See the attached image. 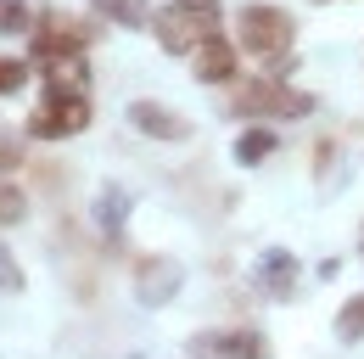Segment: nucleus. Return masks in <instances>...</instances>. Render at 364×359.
<instances>
[{"mask_svg": "<svg viewBox=\"0 0 364 359\" xmlns=\"http://www.w3.org/2000/svg\"><path fill=\"white\" fill-rule=\"evenodd\" d=\"M185 286V269L168 259V253H151V259H140L135 264V298L146 309H163V303H174Z\"/></svg>", "mask_w": 364, "mask_h": 359, "instance_id": "nucleus-6", "label": "nucleus"}, {"mask_svg": "<svg viewBox=\"0 0 364 359\" xmlns=\"http://www.w3.org/2000/svg\"><path fill=\"white\" fill-rule=\"evenodd\" d=\"M0 292H23V269H17L11 241H0Z\"/></svg>", "mask_w": 364, "mask_h": 359, "instance_id": "nucleus-19", "label": "nucleus"}, {"mask_svg": "<svg viewBox=\"0 0 364 359\" xmlns=\"http://www.w3.org/2000/svg\"><path fill=\"white\" fill-rule=\"evenodd\" d=\"M95 40V28L85 17H68V11H40V23H34V40H28V56L34 62H56V56H85Z\"/></svg>", "mask_w": 364, "mask_h": 359, "instance_id": "nucleus-4", "label": "nucleus"}, {"mask_svg": "<svg viewBox=\"0 0 364 359\" xmlns=\"http://www.w3.org/2000/svg\"><path fill=\"white\" fill-rule=\"evenodd\" d=\"M191 359H269V337L264 331H196Z\"/></svg>", "mask_w": 364, "mask_h": 359, "instance_id": "nucleus-7", "label": "nucleus"}, {"mask_svg": "<svg viewBox=\"0 0 364 359\" xmlns=\"http://www.w3.org/2000/svg\"><path fill=\"white\" fill-rule=\"evenodd\" d=\"M230 118H247V124H291V118H309L314 113V95L297 85H286V79H235L225 95Z\"/></svg>", "mask_w": 364, "mask_h": 359, "instance_id": "nucleus-1", "label": "nucleus"}, {"mask_svg": "<svg viewBox=\"0 0 364 359\" xmlns=\"http://www.w3.org/2000/svg\"><path fill=\"white\" fill-rule=\"evenodd\" d=\"M28 85V62L23 56H0V95H17Z\"/></svg>", "mask_w": 364, "mask_h": 359, "instance_id": "nucleus-18", "label": "nucleus"}, {"mask_svg": "<svg viewBox=\"0 0 364 359\" xmlns=\"http://www.w3.org/2000/svg\"><path fill=\"white\" fill-rule=\"evenodd\" d=\"M359 253H364V236H359Z\"/></svg>", "mask_w": 364, "mask_h": 359, "instance_id": "nucleus-21", "label": "nucleus"}, {"mask_svg": "<svg viewBox=\"0 0 364 359\" xmlns=\"http://www.w3.org/2000/svg\"><path fill=\"white\" fill-rule=\"evenodd\" d=\"M191 68H196V79H202V85H235V40H230L225 28H219V34H208V40L196 45Z\"/></svg>", "mask_w": 364, "mask_h": 359, "instance_id": "nucleus-10", "label": "nucleus"}, {"mask_svg": "<svg viewBox=\"0 0 364 359\" xmlns=\"http://www.w3.org/2000/svg\"><path fill=\"white\" fill-rule=\"evenodd\" d=\"M252 281H258V292L274 298V303H286V298H297V253L291 247H264L258 253V264H252Z\"/></svg>", "mask_w": 364, "mask_h": 359, "instance_id": "nucleus-8", "label": "nucleus"}, {"mask_svg": "<svg viewBox=\"0 0 364 359\" xmlns=\"http://www.w3.org/2000/svg\"><path fill=\"white\" fill-rule=\"evenodd\" d=\"M336 337H342V343H364V292H353V298L336 309Z\"/></svg>", "mask_w": 364, "mask_h": 359, "instance_id": "nucleus-16", "label": "nucleus"}, {"mask_svg": "<svg viewBox=\"0 0 364 359\" xmlns=\"http://www.w3.org/2000/svg\"><path fill=\"white\" fill-rule=\"evenodd\" d=\"M95 118L90 95H46L34 113H28V124L23 130L34 135V140H73V135H85Z\"/></svg>", "mask_w": 364, "mask_h": 359, "instance_id": "nucleus-5", "label": "nucleus"}, {"mask_svg": "<svg viewBox=\"0 0 364 359\" xmlns=\"http://www.w3.org/2000/svg\"><path fill=\"white\" fill-rule=\"evenodd\" d=\"M40 11L46 6H34V0H0V34H34Z\"/></svg>", "mask_w": 364, "mask_h": 359, "instance_id": "nucleus-15", "label": "nucleus"}, {"mask_svg": "<svg viewBox=\"0 0 364 359\" xmlns=\"http://www.w3.org/2000/svg\"><path fill=\"white\" fill-rule=\"evenodd\" d=\"M291 40H297V17L286 6H241L235 11V45L264 62V68H286L291 62Z\"/></svg>", "mask_w": 364, "mask_h": 359, "instance_id": "nucleus-2", "label": "nucleus"}, {"mask_svg": "<svg viewBox=\"0 0 364 359\" xmlns=\"http://www.w3.org/2000/svg\"><path fill=\"white\" fill-rule=\"evenodd\" d=\"M274 146H280V130H241L235 135V163L258 169L264 157H274Z\"/></svg>", "mask_w": 364, "mask_h": 359, "instance_id": "nucleus-14", "label": "nucleus"}, {"mask_svg": "<svg viewBox=\"0 0 364 359\" xmlns=\"http://www.w3.org/2000/svg\"><path fill=\"white\" fill-rule=\"evenodd\" d=\"M129 124H135L146 140H191V118L174 113V107H163V101H129Z\"/></svg>", "mask_w": 364, "mask_h": 359, "instance_id": "nucleus-9", "label": "nucleus"}, {"mask_svg": "<svg viewBox=\"0 0 364 359\" xmlns=\"http://www.w3.org/2000/svg\"><path fill=\"white\" fill-rule=\"evenodd\" d=\"M129 208H135V197H129L124 185H112V180H107V185L95 191V224H101L107 236H118V230H124V219H129Z\"/></svg>", "mask_w": 364, "mask_h": 359, "instance_id": "nucleus-12", "label": "nucleus"}, {"mask_svg": "<svg viewBox=\"0 0 364 359\" xmlns=\"http://www.w3.org/2000/svg\"><path fill=\"white\" fill-rule=\"evenodd\" d=\"M90 11L101 23H118V28H146L151 23V0H90Z\"/></svg>", "mask_w": 364, "mask_h": 359, "instance_id": "nucleus-13", "label": "nucleus"}, {"mask_svg": "<svg viewBox=\"0 0 364 359\" xmlns=\"http://www.w3.org/2000/svg\"><path fill=\"white\" fill-rule=\"evenodd\" d=\"M225 28V11L219 6H191V0H168L151 11V40L163 45L168 56H196V45L208 34Z\"/></svg>", "mask_w": 364, "mask_h": 359, "instance_id": "nucleus-3", "label": "nucleus"}, {"mask_svg": "<svg viewBox=\"0 0 364 359\" xmlns=\"http://www.w3.org/2000/svg\"><path fill=\"white\" fill-rule=\"evenodd\" d=\"M28 219V197L11 185V180H0V230H11V224Z\"/></svg>", "mask_w": 364, "mask_h": 359, "instance_id": "nucleus-17", "label": "nucleus"}, {"mask_svg": "<svg viewBox=\"0 0 364 359\" xmlns=\"http://www.w3.org/2000/svg\"><path fill=\"white\" fill-rule=\"evenodd\" d=\"M40 73H46V95H90V51L40 62Z\"/></svg>", "mask_w": 364, "mask_h": 359, "instance_id": "nucleus-11", "label": "nucleus"}, {"mask_svg": "<svg viewBox=\"0 0 364 359\" xmlns=\"http://www.w3.org/2000/svg\"><path fill=\"white\" fill-rule=\"evenodd\" d=\"M191 6H219V0H191Z\"/></svg>", "mask_w": 364, "mask_h": 359, "instance_id": "nucleus-20", "label": "nucleus"}]
</instances>
